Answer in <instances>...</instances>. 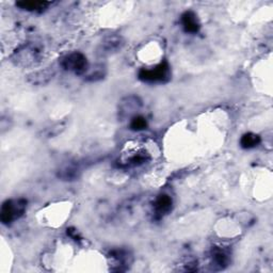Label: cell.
Returning <instances> with one entry per match:
<instances>
[{
    "label": "cell",
    "mask_w": 273,
    "mask_h": 273,
    "mask_svg": "<svg viewBox=\"0 0 273 273\" xmlns=\"http://www.w3.org/2000/svg\"><path fill=\"white\" fill-rule=\"evenodd\" d=\"M43 58V48L39 44L28 42L20 45L12 54V62L20 67L38 65Z\"/></svg>",
    "instance_id": "cell-1"
},
{
    "label": "cell",
    "mask_w": 273,
    "mask_h": 273,
    "mask_svg": "<svg viewBox=\"0 0 273 273\" xmlns=\"http://www.w3.org/2000/svg\"><path fill=\"white\" fill-rule=\"evenodd\" d=\"M27 208V201L24 199L18 200H6L0 210V220L2 224L9 225L19 219L25 214Z\"/></svg>",
    "instance_id": "cell-2"
},
{
    "label": "cell",
    "mask_w": 273,
    "mask_h": 273,
    "mask_svg": "<svg viewBox=\"0 0 273 273\" xmlns=\"http://www.w3.org/2000/svg\"><path fill=\"white\" fill-rule=\"evenodd\" d=\"M170 78V66L168 62H163L152 68H142L139 72V79L144 83H166Z\"/></svg>",
    "instance_id": "cell-3"
},
{
    "label": "cell",
    "mask_w": 273,
    "mask_h": 273,
    "mask_svg": "<svg viewBox=\"0 0 273 273\" xmlns=\"http://www.w3.org/2000/svg\"><path fill=\"white\" fill-rule=\"evenodd\" d=\"M60 64L63 70L68 72H74L75 74L84 75L88 71L89 64L87 57L81 52H72L64 56L60 61Z\"/></svg>",
    "instance_id": "cell-4"
},
{
    "label": "cell",
    "mask_w": 273,
    "mask_h": 273,
    "mask_svg": "<svg viewBox=\"0 0 273 273\" xmlns=\"http://www.w3.org/2000/svg\"><path fill=\"white\" fill-rule=\"evenodd\" d=\"M172 199L168 194H161L157 197L154 203V210L157 218H162L168 215L172 209Z\"/></svg>",
    "instance_id": "cell-5"
},
{
    "label": "cell",
    "mask_w": 273,
    "mask_h": 273,
    "mask_svg": "<svg viewBox=\"0 0 273 273\" xmlns=\"http://www.w3.org/2000/svg\"><path fill=\"white\" fill-rule=\"evenodd\" d=\"M182 25L183 30L187 33H196L201 28L199 19L192 11H187L182 15Z\"/></svg>",
    "instance_id": "cell-6"
},
{
    "label": "cell",
    "mask_w": 273,
    "mask_h": 273,
    "mask_svg": "<svg viewBox=\"0 0 273 273\" xmlns=\"http://www.w3.org/2000/svg\"><path fill=\"white\" fill-rule=\"evenodd\" d=\"M53 75L54 73L52 70H50V68H45V70H41L30 74L28 76V81L31 85L44 86L49 83L52 79Z\"/></svg>",
    "instance_id": "cell-7"
},
{
    "label": "cell",
    "mask_w": 273,
    "mask_h": 273,
    "mask_svg": "<svg viewBox=\"0 0 273 273\" xmlns=\"http://www.w3.org/2000/svg\"><path fill=\"white\" fill-rule=\"evenodd\" d=\"M211 261H213V265L218 269H224L227 268L229 263V256L228 252L220 248H215L211 252Z\"/></svg>",
    "instance_id": "cell-8"
},
{
    "label": "cell",
    "mask_w": 273,
    "mask_h": 273,
    "mask_svg": "<svg viewBox=\"0 0 273 273\" xmlns=\"http://www.w3.org/2000/svg\"><path fill=\"white\" fill-rule=\"evenodd\" d=\"M110 257L111 259H113L115 265L117 266V269H115V271H124L126 270V266L131 263V261H129V258H131V256H129L128 252L124 251V250H114L112 251L110 253Z\"/></svg>",
    "instance_id": "cell-9"
},
{
    "label": "cell",
    "mask_w": 273,
    "mask_h": 273,
    "mask_svg": "<svg viewBox=\"0 0 273 273\" xmlns=\"http://www.w3.org/2000/svg\"><path fill=\"white\" fill-rule=\"evenodd\" d=\"M123 40L121 37L117 36H112V37H108L104 42L101 44V48L106 53H112V52H117L120 50L123 46Z\"/></svg>",
    "instance_id": "cell-10"
},
{
    "label": "cell",
    "mask_w": 273,
    "mask_h": 273,
    "mask_svg": "<svg viewBox=\"0 0 273 273\" xmlns=\"http://www.w3.org/2000/svg\"><path fill=\"white\" fill-rule=\"evenodd\" d=\"M50 4L48 1H19L16 2L18 8L30 12H42Z\"/></svg>",
    "instance_id": "cell-11"
},
{
    "label": "cell",
    "mask_w": 273,
    "mask_h": 273,
    "mask_svg": "<svg viewBox=\"0 0 273 273\" xmlns=\"http://www.w3.org/2000/svg\"><path fill=\"white\" fill-rule=\"evenodd\" d=\"M106 68L104 65H95L94 67L88 68V71L84 75L85 80L87 81H97L105 77Z\"/></svg>",
    "instance_id": "cell-12"
},
{
    "label": "cell",
    "mask_w": 273,
    "mask_h": 273,
    "mask_svg": "<svg viewBox=\"0 0 273 273\" xmlns=\"http://www.w3.org/2000/svg\"><path fill=\"white\" fill-rule=\"evenodd\" d=\"M261 136L253 133H248L241 136L240 145L243 148H254L261 143Z\"/></svg>",
    "instance_id": "cell-13"
},
{
    "label": "cell",
    "mask_w": 273,
    "mask_h": 273,
    "mask_svg": "<svg viewBox=\"0 0 273 273\" xmlns=\"http://www.w3.org/2000/svg\"><path fill=\"white\" fill-rule=\"evenodd\" d=\"M149 160V157L146 153H138L134 156H132L126 161V166L128 167H138L143 165V163H146Z\"/></svg>",
    "instance_id": "cell-14"
},
{
    "label": "cell",
    "mask_w": 273,
    "mask_h": 273,
    "mask_svg": "<svg viewBox=\"0 0 273 273\" xmlns=\"http://www.w3.org/2000/svg\"><path fill=\"white\" fill-rule=\"evenodd\" d=\"M146 127H147L146 119L141 117V115H136V117H135L131 122V128L133 131L139 132V131H143V129H145Z\"/></svg>",
    "instance_id": "cell-15"
},
{
    "label": "cell",
    "mask_w": 273,
    "mask_h": 273,
    "mask_svg": "<svg viewBox=\"0 0 273 273\" xmlns=\"http://www.w3.org/2000/svg\"><path fill=\"white\" fill-rule=\"evenodd\" d=\"M59 177H61V179H63L65 181H73L76 179V177H78V172H77V170L72 169V168H67L65 170L60 171Z\"/></svg>",
    "instance_id": "cell-16"
},
{
    "label": "cell",
    "mask_w": 273,
    "mask_h": 273,
    "mask_svg": "<svg viewBox=\"0 0 273 273\" xmlns=\"http://www.w3.org/2000/svg\"><path fill=\"white\" fill-rule=\"evenodd\" d=\"M67 234L70 235V236L74 239V240H76V241H77V240L79 241L80 239H81V238H80V236H79V235H78V233H77V230H74V229H72V228L67 229Z\"/></svg>",
    "instance_id": "cell-17"
}]
</instances>
